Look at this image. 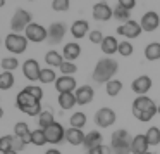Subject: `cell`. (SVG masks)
Returning a JSON list of instances; mask_svg holds the SVG:
<instances>
[{
	"instance_id": "d590c367",
	"label": "cell",
	"mask_w": 160,
	"mask_h": 154,
	"mask_svg": "<svg viewBox=\"0 0 160 154\" xmlns=\"http://www.w3.org/2000/svg\"><path fill=\"white\" fill-rule=\"evenodd\" d=\"M55 80H57L55 71H53L52 68H43L42 73H40L38 81H42V83H55Z\"/></svg>"
},
{
	"instance_id": "74e56055",
	"label": "cell",
	"mask_w": 160,
	"mask_h": 154,
	"mask_svg": "<svg viewBox=\"0 0 160 154\" xmlns=\"http://www.w3.org/2000/svg\"><path fill=\"white\" fill-rule=\"evenodd\" d=\"M119 54H121L122 57H129V56H132V52H134V47H132V43L131 42H119V50H117Z\"/></svg>"
},
{
	"instance_id": "f546056e",
	"label": "cell",
	"mask_w": 160,
	"mask_h": 154,
	"mask_svg": "<svg viewBox=\"0 0 160 154\" xmlns=\"http://www.w3.org/2000/svg\"><path fill=\"white\" fill-rule=\"evenodd\" d=\"M0 66H2L4 71L12 73V71H16L19 68V61H18V57H14V56H7V57H4V59L0 61Z\"/></svg>"
},
{
	"instance_id": "681fc988",
	"label": "cell",
	"mask_w": 160,
	"mask_h": 154,
	"mask_svg": "<svg viewBox=\"0 0 160 154\" xmlns=\"http://www.w3.org/2000/svg\"><path fill=\"white\" fill-rule=\"evenodd\" d=\"M157 114H160V104H157Z\"/></svg>"
},
{
	"instance_id": "e575fe53",
	"label": "cell",
	"mask_w": 160,
	"mask_h": 154,
	"mask_svg": "<svg viewBox=\"0 0 160 154\" xmlns=\"http://www.w3.org/2000/svg\"><path fill=\"white\" fill-rule=\"evenodd\" d=\"M31 144L42 147L47 144V137H45V132L42 128H36V130H31Z\"/></svg>"
},
{
	"instance_id": "2e32d148",
	"label": "cell",
	"mask_w": 160,
	"mask_h": 154,
	"mask_svg": "<svg viewBox=\"0 0 160 154\" xmlns=\"http://www.w3.org/2000/svg\"><path fill=\"white\" fill-rule=\"evenodd\" d=\"M74 95H76V102L79 106H86L90 104L91 101L95 99V90L91 85H83V87H78L76 92H74Z\"/></svg>"
},
{
	"instance_id": "60d3db41",
	"label": "cell",
	"mask_w": 160,
	"mask_h": 154,
	"mask_svg": "<svg viewBox=\"0 0 160 154\" xmlns=\"http://www.w3.org/2000/svg\"><path fill=\"white\" fill-rule=\"evenodd\" d=\"M24 90L28 92L29 95H33L36 101L42 102V99H43V88H42V87H38V85H29V87L24 88Z\"/></svg>"
},
{
	"instance_id": "ac0fdd59",
	"label": "cell",
	"mask_w": 160,
	"mask_h": 154,
	"mask_svg": "<svg viewBox=\"0 0 160 154\" xmlns=\"http://www.w3.org/2000/svg\"><path fill=\"white\" fill-rule=\"evenodd\" d=\"M148 140H146L145 133H138V135L132 137L131 140V154H146L148 152Z\"/></svg>"
},
{
	"instance_id": "cb8c5ba5",
	"label": "cell",
	"mask_w": 160,
	"mask_h": 154,
	"mask_svg": "<svg viewBox=\"0 0 160 154\" xmlns=\"http://www.w3.org/2000/svg\"><path fill=\"white\" fill-rule=\"evenodd\" d=\"M102 52L105 54V56H114L115 52L119 50V40L115 38V36L108 35L103 38V42H102Z\"/></svg>"
},
{
	"instance_id": "ab89813d",
	"label": "cell",
	"mask_w": 160,
	"mask_h": 154,
	"mask_svg": "<svg viewBox=\"0 0 160 154\" xmlns=\"http://www.w3.org/2000/svg\"><path fill=\"white\" fill-rule=\"evenodd\" d=\"M12 151V135H4L0 137V154Z\"/></svg>"
},
{
	"instance_id": "52a82bcc",
	"label": "cell",
	"mask_w": 160,
	"mask_h": 154,
	"mask_svg": "<svg viewBox=\"0 0 160 154\" xmlns=\"http://www.w3.org/2000/svg\"><path fill=\"white\" fill-rule=\"evenodd\" d=\"M117 119L115 116V111L110 107H100L97 113H95V125L100 126V128H108L112 126Z\"/></svg>"
},
{
	"instance_id": "f1b7e54d",
	"label": "cell",
	"mask_w": 160,
	"mask_h": 154,
	"mask_svg": "<svg viewBox=\"0 0 160 154\" xmlns=\"http://www.w3.org/2000/svg\"><path fill=\"white\" fill-rule=\"evenodd\" d=\"M122 90V81L121 80H110L105 83V92H107V95H110V97H115V95H119Z\"/></svg>"
},
{
	"instance_id": "3957f363",
	"label": "cell",
	"mask_w": 160,
	"mask_h": 154,
	"mask_svg": "<svg viewBox=\"0 0 160 154\" xmlns=\"http://www.w3.org/2000/svg\"><path fill=\"white\" fill-rule=\"evenodd\" d=\"M16 106H18L19 111H22L24 114H28V116H40L42 111H43L42 102L36 101L33 95H29L24 88H22V90L18 94V97H16Z\"/></svg>"
},
{
	"instance_id": "9a60e30c",
	"label": "cell",
	"mask_w": 160,
	"mask_h": 154,
	"mask_svg": "<svg viewBox=\"0 0 160 154\" xmlns=\"http://www.w3.org/2000/svg\"><path fill=\"white\" fill-rule=\"evenodd\" d=\"M55 88L59 94H69V92H76L78 81L74 76H59L55 80Z\"/></svg>"
},
{
	"instance_id": "d4e9b609",
	"label": "cell",
	"mask_w": 160,
	"mask_h": 154,
	"mask_svg": "<svg viewBox=\"0 0 160 154\" xmlns=\"http://www.w3.org/2000/svg\"><path fill=\"white\" fill-rule=\"evenodd\" d=\"M57 101H59V106L64 109V111H69V109H72L74 106L78 104L74 92H69V94H59Z\"/></svg>"
},
{
	"instance_id": "816d5d0a",
	"label": "cell",
	"mask_w": 160,
	"mask_h": 154,
	"mask_svg": "<svg viewBox=\"0 0 160 154\" xmlns=\"http://www.w3.org/2000/svg\"><path fill=\"white\" fill-rule=\"evenodd\" d=\"M146 154H155V152H146Z\"/></svg>"
},
{
	"instance_id": "ba28073f",
	"label": "cell",
	"mask_w": 160,
	"mask_h": 154,
	"mask_svg": "<svg viewBox=\"0 0 160 154\" xmlns=\"http://www.w3.org/2000/svg\"><path fill=\"white\" fill-rule=\"evenodd\" d=\"M43 132H45V137H47V144L57 146V144H60L62 140H66V128L57 121L53 123V125H50L48 128H45Z\"/></svg>"
},
{
	"instance_id": "7dc6e473",
	"label": "cell",
	"mask_w": 160,
	"mask_h": 154,
	"mask_svg": "<svg viewBox=\"0 0 160 154\" xmlns=\"http://www.w3.org/2000/svg\"><path fill=\"white\" fill-rule=\"evenodd\" d=\"M4 154H19V152H16V151H7V152H4Z\"/></svg>"
},
{
	"instance_id": "4dcf8cb0",
	"label": "cell",
	"mask_w": 160,
	"mask_h": 154,
	"mask_svg": "<svg viewBox=\"0 0 160 154\" xmlns=\"http://www.w3.org/2000/svg\"><path fill=\"white\" fill-rule=\"evenodd\" d=\"M69 123H71V126H72V128L83 130V126L86 125V114H84V113H81V111H76L74 114H71Z\"/></svg>"
},
{
	"instance_id": "8fae6325",
	"label": "cell",
	"mask_w": 160,
	"mask_h": 154,
	"mask_svg": "<svg viewBox=\"0 0 160 154\" xmlns=\"http://www.w3.org/2000/svg\"><path fill=\"white\" fill-rule=\"evenodd\" d=\"M141 25L136 21H132V19H129L128 23H124V25H121L117 28V33L119 35H122L124 38L128 40H132V38H138L139 35H141Z\"/></svg>"
},
{
	"instance_id": "5b68a950",
	"label": "cell",
	"mask_w": 160,
	"mask_h": 154,
	"mask_svg": "<svg viewBox=\"0 0 160 154\" xmlns=\"http://www.w3.org/2000/svg\"><path fill=\"white\" fill-rule=\"evenodd\" d=\"M5 49L14 56H19L28 49V38L21 33H9L5 36Z\"/></svg>"
},
{
	"instance_id": "30bf717a",
	"label": "cell",
	"mask_w": 160,
	"mask_h": 154,
	"mask_svg": "<svg viewBox=\"0 0 160 154\" xmlns=\"http://www.w3.org/2000/svg\"><path fill=\"white\" fill-rule=\"evenodd\" d=\"M24 36L28 38V42L42 43L47 40V28H43L38 23H31V25L24 30Z\"/></svg>"
},
{
	"instance_id": "484cf974",
	"label": "cell",
	"mask_w": 160,
	"mask_h": 154,
	"mask_svg": "<svg viewBox=\"0 0 160 154\" xmlns=\"http://www.w3.org/2000/svg\"><path fill=\"white\" fill-rule=\"evenodd\" d=\"M64 56L57 50H48L45 56V63L48 64V68H60V64L64 63Z\"/></svg>"
},
{
	"instance_id": "f6af8a7d",
	"label": "cell",
	"mask_w": 160,
	"mask_h": 154,
	"mask_svg": "<svg viewBox=\"0 0 160 154\" xmlns=\"http://www.w3.org/2000/svg\"><path fill=\"white\" fill-rule=\"evenodd\" d=\"M117 4L122 5L124 9H128V11H132L136 7V0H117Z\"/></svg>"
},
{
	"instance_id": "d6986e66",
	"label": "cell",
	"mask_w": 160,
	"mask_h": 154,
	"mask_svg": "<svg viewBox=\"0 0 160 154\" xmlns=\"http://www.w3.org/2000/svg\"><path fill=\"white\" fill-rule=\"evenodd\" d=\"M88 33H90V25H88V21H84V19H78V21H74L72 25H71V35L76 40L84 38Z\"/></svg>"
},
{
	"instance_id": "836d02e7",
	"label": "cell",
	"mask_w": 160,
	"mask_h": 154,
	"mask_svg": "<svg viewBox=\"0 0 160 154\" xmlns=\"http://www.w3.org/2000/svg\"><path fill=\"white\" fill-rule=\"evenodd\" d=\"M146 140H148L150 147L152 146H158L160 144V128L158 126H150L148 130H146Z\"/></svg>"
},
{
	"instance_id": "6da1fadb",
	"label": "cell",
	"mask_w": 160,
	"mask_h": 154,
	"mask_svg": "<svg viewBox=\"0 0 160 154\" xmlns=\"http://www.w3.org/2000/svg\"><path fill=\"white\" fill-rule=\"evenodd\" d=\"M157 114V104L148 95H138L132 101V116L141 123H148Z\"/></svg>"
},
{
	"instance_id": "d6a6232c",
	"label": "cell",
	"mask_w": 160,
	"mask_h": 154,
	"mask_svg": "<svg viewBox=\"0 0 160 154\" xmlns=\"http://www.w3.org/2000/svg\"><path fill=\"white\" fill-rule=\"evenodd\" d=\"M112 11H114V18L117 19V21H121L122 25H124V23H128L129 19H131V11H128V9H124L122 7V5H115L114 9H112Z\"/></svg>"
},
{
	"instance_id": "1f68e13d",
	"label": "cell",
	"mask_w": 160,
	"mask_h": 154,
	"mask_svg": "<svg viewBox=\"0 0 160 154\" xmlns=\"http://www.w3.org/2000/svg\"><path fill=\"white\" fill-rule=\"evenodd\" d=\"M55 123V118H53V113L52 111H42V114L38 116V125L42 130L48 128L50 125Z\"/></svg>"
},
{
	"instance_id": "f35d334b",
	"label": "cell",
	"mask_w": 160,
	"mask_h": 154,
	"mask_svg": "<svg viewBox=\"0 0 160 154\" xmlns=\"http://www.w3.org/2000/svg\"><path fill=\"white\" fill-rule=\"evenodd\" d=\"M71 0H52V9L55 12H66L69 11Z\"/></svg>"
},
{
	"instance_id": "7bdbcfd3",
	"label": "cell",
	"mask_w": 160,
	"mask_h": 154,
	"mask_svg": "<svg viewBox=\"0 0 160 154\" xmlns=\"http://www.w3.org/2000/svg\"><path fill=\"white\" fill-rule=\"evenodd\" d=\"M86 154H112V149H110V146H98V147H95V149H90V151H86Z\"/></svg>"
},
{
	"instance_id": "ffe728a7",
	"label": "cell",
	"mask_w": 160,
	"mask_h": 154,
	"mask_svg": "<svg viewBox=\"0 0 160 154\" xmlns=\"http://www.w3.org/2000/svg\"><path fill=\"white\" fill-rule=\"evenodd\" d=\"M102 140H103V137H102V133L98 132V130H91V132H88L86 135H84V149L90 151V149H95V147L102 146Z\"/></svg>"
},
{
	"instance_id": "83f0119b",
	"label": "cell",
	"mask_w": 160,
	"mask_h": 154,
	"mask_svg": "<svg viewBox=\"0 0 160 154\" xmlns=\"http://www.w3.org/2000/svg\"><path fill=\"white\" fill-rule=\"evenodd\" d=\"M16 83V78L12 73H9V71H2L0 73V90H9V88H12Z\"/></svg>"
},
{
	"instance_id": "7402d4cb",
	"label": "cell",
	"mask_w": 160,
	"mask_h": 154,
	"mask_svg": "<svg viewBox=\"0 0 160 154\" xmlns=\"http://www.w3.org/2000/svg\"><path fill=\"white\" fill-rule=\"evenodd\" d=\"M66 140L71 144V146H83V142H84V133H83V130L69 126V128L66 130Z\"/></svg>"
},
{
	"instance_id": "277c9868",
	"label": "cell",
	"mask_w": 160,
	"mask_h": 154,
	"mask_svg": "<svg viewBox=\"0 0 160 154\" xmlns=\"http://www.w3.org/2000/svg\"><path fill=\"white\" fill-rule=\"evenodd\" d=\"M131 140H132V137L129 135L128 130H124V128L115 130L110 137L112 154H131Z\"/></svg>"
},
{
	"instance_id": "7c38bea8",
	"label": "cell",
	"mask_w": 160,
	"mask_h": 154,
	"mask_svg": "<svg viewBox=\"0 0 160 154\" xmlns=\"http://www.w3.org/2000/svg\"><path fill=\"white\" fill-rule=\"evenodd\" d=\"M40 73H42V68H40V64L36 59H26L24 63H22V74H24L26 80L38 81Z\"/></svg>"
},
{
	"instance_id": "8992f818",
	"label": "cell",
	"mask_w": 160,
	"mask_h": 154,
	"mask_svg": "<svg viewBox=\"0 0 160 154\" xmlns=\"http://www.w3.org/2000/svg\"><path fill=\"white\" fill-rule=\"evenodd\" d=\"M33 23V16L31 12H28L26 9H16L14 16L11 19V30L12 33H21L28 28Z\"/></svg>"
},
{
	"instance_id": "8d00e7d4",
	"label": "cell",
	"mask_w": 160,
	"mask_h": 154,
	"mask_svg": "<svg viewBox=\"0 0 160 154\" xmlns=\"http://www.w3.org/2000/svg\"><path fill=\"white\" fill-rule=\"evenodd\" d=\"M59 71L62 73V76H72V74L78 71V66L74 63H71V61H64V63L60 64Z\"/></svg>"
},
{
	"instance_id": "e0dca14e",
	"label": "cell",
	"mask_w": 160,
	"mask_h": 154,
	"mask_svg": "<svg viewBox=\"0 0 160 154\" xmlns=\"http://www.w3.org/2000/svg\"><path fill=\"white\" fill-rule=\"evenodd\" d=\"M110 18H114V11L110 9V5L107 2H98L93 5V19L97 21H108Z\"/></svg>"
},
{
	"instance_id": "db71d44e",
	"label": "cell",
	"mask_w": 160,
	"mask_h": 154,
	"mask_svg": "<svg viewBox=\"0 0 160 154\" xmlns=\"http://www.w3.org/2000/svg\"><path fill=\"white\" fill-rule=\"evenodd\" d=\"M28 2H33V0H28Z\"/></svg>"
},
{
	"instance_id": "c3c4849f",
	"label": "cell",
	"mask_w": 160,
	"mask_h": 154,
	"mask_svg": "<svg viewBox=\"0 0 160 154\" xmlns=\"http://www.w3.org/2000/svg\"><path fill=\"white\" fill-rule=\"evenodd\" d=\"M2 116H4V109H2V106H0V119H2Z\"/></svg>"
},
{
	"instance_id": "bcb514c9",
	"label": "cell",
	"mask_w": 160,
	"mask_h": 154,
	"mask_svg": "<svg viewBox=\"0 0 160 154\" xmlns=\"http://www.w3.org/2000/svg\"><path fill=\"white\" fill-rule=\"evenodd\" d=\"M45 154H62V152H60L59 149H53V147H52V149H48V151H47Z\"/></svg>"
},
{
	"instance_id": "4316f807",
	"label": "cell",
	"mask_w": 160,
	"mask_h": 154,
	"mask_svg": "<svg viewBox=\"0 0 160 154\" xmlns=\"http://www.w3.org/2000/svg\"><path fill=\"white\" fill-rule=\"evenodd\" d=\"M145 57L146 61H158L160 59V43L152 42L145 47Z\"/></svg>"
},
{
	"instance_id": "4fadbf2b",
	"label": "cell",
	"mask_w": 160,
	"mask_h": 154,
	"mask_svg": "<svg viewBox=\"0 0 160 154\" xmlns=\"http://www.w3.org/2000/svg\"><path fill=\"white\" fill-rule=\"evenodd\" d=\"M153 81L152 78L148 76V74H141V76L134 78L131 83V90L134 92L136 95H146L150 92V88H152Z\"/></svg>"
},
{
	"instance_id": "f907efd6",
	"label": "cell",
	"mask_w": 160,
	"mask_h": 154,
	"mask_svg": "<svg viewBox=\"0 0 160 154\" xmlns=\"http://www.w3.org/2000/svg\"><path fill=\"white\" fill-rule=\"evenodd\" d=\"M5 5V0H0V7H4Z\"/></svg>"
},
{
	"instance_id": "5bb4252c",
	"label": "cell",
	"mask_w": 160,
	"mask_h": 154,
	"mask_svg": "<svg viewBox=\"0 0 160 154\" xmlns=\"http://www.w3.org/2000/svg\"><path fill=\"white\" fill-rule=\"evenodd\" d=\"M139 25H141L143 31H155V30L160 26V16L157 14L155 11H148V12L143 14Z\"/></svg>"
},
{
	"instance_id": "9c48e42d",
	"label": "cell",
	"mask_w": 160,
	"mask_h": 154,
	"mask_svg": "<svg viewBox=\"0 0 160 154\" xmlns=\"http://www.w3.org/2000/svg\"><path fill=\"white\" fill-rule=\"evenodd\" d=\"M66 25L60 21L57 23H52V25L47 28V42L52 43V45H55V43H60L64 40V36H66Z\"/></svg>"
},
{
	"instance_id": "44dd1931",
	"label": "cell",
	"mask_w": 160,
	"mask_h": 154,
	"mask_svg": "<svg viewBox=\"0 0 160 154\" xmlns=\"http://www.w3.org/2000/svg\"><path fill=\"white\" fill-rule=\"evenodd\" d=\"M62 56L66 61H71V63H74V61L78 59V57L81 56V47L78 42H69L64 45V50H62Z\"/></svg>"
},
{
	"instance_id": "603a6c76",
	"label": "cell",
	"mask_w": 160,
	"mask_h": 154,
	"mask_svg": "<svg viewBox=\"0 0 160 154\" xmlns=\"http://www.w3.org/2000/svg\"><path fill=\"white\" fill-rule=\"evenodd\" d=\"M14 135L19 137V139L24 140V144H31V130H29V125L24 121H19L14 125Z\"/></svg>"
},
{
	"instance_id": "f5cc1de1",
	"label": "cell",
	"mask_w": 160,
	"mask_h": 154,
	"mask_svg": "<svg viewBox=\"0 0 160 154\" xmlns=\"http://www.w3.org/2000/svg\"><path fill=\"white\" fill-rule=\"evenodd\" d=\"M0 45H2V40H0Z\"/></svg>"
},
{
	"instance_id": "7a4b0ae2",
	"label": "cell",
	"mask_w": 160,
	"mask_h": 154,
	"mask_svg": "<svg viewBox=\"0 0 160 154\" xmlns=\"http://www.w3.org/2000/svg\"><path fill=\"white\" fill-rule=\"evenodd\" d=\"M117 71H119L117 61L112 59V57H103L95 64L91 76H93V81H97V83H107V81L114 80V74Z\"/></svg>"
},
{
	"instance_id": "ee69618b",
	"label": "cell",
	"mask_w": 160,
	"mask_h": 154,
	"mask_svg": "<svg viewBox=\"0 0 160 154\" xmlns=\"http://www.w3.org/2000/svg\"><path fill=\"white\" fill-rule=\"evenodd\" d=\"M24 147H26L24 140L19 139V137H16V135H12V151H16V152H21Z\"/></svg>"
},
{
	"instance_id": "b9f144b4",
	"label": "cell",
	"mask_w": 160,
	"mask_h": 154,
	"mask_svg": "<svg viewBox=\"0 0 160 154\" xmlns=\"http://www.w3.org/2000/svg\"><path fill=\"white\" fill-rule=\"evenodd\" d=\"M88 36H90V42L91 43H95V45H98V43H100L102 45V42H103V33L100 31V30H93V31H90L88 33Z\"/></svg>"
}]
</instances>
